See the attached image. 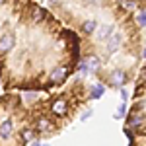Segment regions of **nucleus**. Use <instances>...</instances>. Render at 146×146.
<instances>
[{
  "label": "nucleus",
  "instance_id": "1",
  "mask_svg": "<svg viewBox=\"0 0 146 146\" xmlns=\"http://www.w3.org/2000/svg\"><path fill=\"white\" fill-rule=\"evenodd\" d=\"M80 66V37L35 0H0V82L4 92H51Z\"/></svg>",
  "mask_w": 146,
  "mask_h": 146
},
{
  "label": "nucleus",
  "instance_id": "2",
  "mask_svg": "<svg viewBox=\"0 0 146 146\" xmlns=\"http://www.w3.org/2000/svg\"><path fill=\"white\" fill-rule=\"evenodd\" d=\"M49 10L80 37L78 74L111 90L135 82L142 62L136 12L123 0H47Z\"/></svg>",
  "mask_w": 146,
  "mask_h": 146
},
{
  "label": "nucleus",
  "instance_id": "3",
  "mask_svg": "<svg viewBox=\"0 0 146 146\" xmlns=\"http://www.w3.org/2000/svg\"><path fill=\"white\" fill-rule=\"evenodd\" d=\"M90 101V84L82 74H74L58 90L49 96H39L29 105L31 113V129L35 136L41 140H49L56 136L64 127L74 121L76 113Z\"/></svg>",
  "mask_w": 146,
  "mask_h": 146
},
{
  "label": "nucleus",
  "instance_id": "4",
  "mask_svg": "<svg viewBox=\"0 0 146 146\" xmlns=\"http://www.w3.org/2000/svg\"><path fill=\"white\" fill-rule=\"evenodd\" d=\"M0 144H39L29 105L16 92H4L0 98Z\"/></svg>",
  "mask_w": 146,
  "mask_h": 146
},
{
  "label": "nucleus",
  "instance_id": "5",
  "mask_svg": "<svg viewBox=\"0 0 146 146\" xmlns=\"http://www.w3.org/2000/svg\"><path fill=\"white\" fill-rule=\"evenodd\" d=\"M125 135L131 144H135L136 138H146V62L140 64L135 78L133 103L125 117Z\"/></svg>",
  "mask_w": 146,
  "mask_h": 146
},
{
  "label": "nucleus",
  "instance_id": "6",
  "mask_svg": "<svg viewBox=\"0 0 146 146\" xmlns=\"http://www.w3.org/2000/svg\"><path fill=\"white\" fill-rule=\"evenodd\" d=\"M105 88H107V86H105L103 82H100V80L94 82V84H90V100H100L101 96L105 94Z\"/></svg>",
  "mask_w": 146,
  "mask_h": 146
},
{
  "label": "nucleus",
  "instance_id": "7",
  "mask_svg": "<svg viewBox=\"0 0 146 146\" xmlns=\"http://www.w3.org/2000/svg\"><path fill=\"white\" fill-rule=\"evenodd\" d=\"M123 4L131 10H146V0H123Z\"/></svg>",
  "mask_w": 146,
  "mask_h": 146
},
{
  "label": "nucleus",
  "instance_id": "8",
  "mask_svg": "<svg viewBox=\"0 0 146 146\" xmlns=\"http://www.w3.org/2000/svg\"><path fill=\"white\" fill-rule=\"evenodd\" d=\"M136 23L140 25V29L146 27V10H138L136 12Z\"/></svg>",
  "mask_w": 146,
  "mask_h": 146
},
{
  "label": "nucleus",
  "instance_id": "9",
  "mask_svg": "<svg viewBox=\"0 0 146 146\" xmlns=\"http://www.w3.org/2000/svg\"><path fill=\"white\" fill-rule=\"evenodd\" d=\"M113 117H115L117 121H119V119H123V117H127V103H125V101L119 105V109H117V113H115Z\"/></svg>",
  "mask_w": 146,
  "mask_h": 146
},
{
  "label": "nucleus",
  "instance_id": "10",
  "mask_svg": "<svg viewBox=\"0 0 146 146\" xmlns=\"http://www.w3.org/2000/svg\"><path fill=\"white\" fill-rule=\"evenodd\" d=\"M92 113H94L92 109H90V111H84L82 115H80V119H82V121H86V119H90V117H92Z\"/></svg>",
  "mask_w": 146,
  "mask_h": 146
},
{
  "label": "nucleus",
  "instance_id": "11",
  "mask_svg": "<svg viewBox=\"0 0 146 146\" xmlns=\"http://www.w3.org/2000/svg\"><path fill=\"white\" fill-rule=\"evenodd\" d=\"M127 100H129V94H127L125 88H121V101H127Z\"/></svg>",
  "mask_w": 146,
  "mask_h": 146
},
{
  "label": "nucleus",
  "instance_id": "12",
  "mask_svg": "<svg viewBox=\"0 0 146 146\" xmlns=\"http://www.w3.org/2000/svg\"><path fill=\"white\" fill-rule=\"evenodd\" d=\"M142 58H146V47H142Z\"/></svg>",
  "mask_w": 146,
  "mask_h": 146
}]
</instances>
